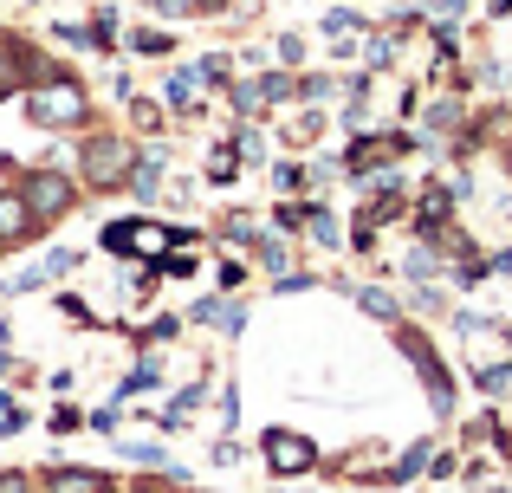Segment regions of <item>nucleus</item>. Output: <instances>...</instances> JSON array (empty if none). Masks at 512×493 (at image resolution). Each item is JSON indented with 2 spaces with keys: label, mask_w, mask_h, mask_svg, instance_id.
Instances as JSON below:
<instances>
[{
  "label": "nucleus",
  "mask_w": 512,
  "mask_h": 493,
  "mask_svg": "<svg viewBox=\"0 0 512 493\" xmlns=\"http://www.w3.org/2000/svg\"><path fill=\"white\" fill-rule=\"evenodd\" d=\"M175 331H182V318H150V325H143L137 338H143V344H169Z\"/></svg>",
  "instance_id": "nucleus-29"
},
{
  "label": "nucleus",
  "mask_w": 512,
  "mask_h": 493,
  "mask_svg": "<svg viewBox=\"0 0 512 493\" xmlns=\"http://www.w3.org/2000/svg\"><path fill=\"white\" fill-rule=\"evenodd\" d=\"M357 305H363V312H370V318H383V325H396V318H402V305L389 299L383 286H357Z\"/></svg>",
  "instance_id": "nucleus-14"
},
{
  "label": "nucleus",
  "mask_w": 512,
  "mask_h": 493,
  "mask_svg": "<svg viewBox=\"0 0 512 493\" xmlns=\"http://www.w3.org/2000/svg\"><path fill=\"white\" fill-rule=\"evenodd\" d=\"M240 286H247V266L227 260V266H221V292H240Z\"/></svg>",
  "instance_id": "nucleus-41"
},
{
  "label": "nucleus",
  "mask_w": 512,
  "mask_h": 493,
  "mask_svg": "<svg viewBox=\"0 0 512 493\" xmlns=\"http://www.w3.org/2000/svg\"><path fill=\"white\" fill-rule=\"evenodd\" d=\"M357 26H363V20H357V13H350V7H331V13H325V33H331V39L357 33Z\"/></svg>",
  "instance_id": "nucleus-30"
},
{
  "label": "nucleus",
  "mask_w": 512,
  "mask_h": 493,
  "mask_svg": "<svg viewBox=\"0 0 512 493\" xmlns=\"http://www.w3.org/2000/svg\"><path fill=\"white\" fill-rule=\"evenodd\" d=\"M318 130H325V117H318V111H299V117L286 124V137H292V143H312Z\"/></svg>",
  "instance_id": "nucleus-26"
},
{
  "label": "nucleus",
  "mask_w": 512,
  "mask_h": 493,
  "mask_svg": "<svg viewBox=\"0 0 512 493\" xmlns=\"http://www.w3.org/2000/svg\"><path fill=\"white\" fill-rule=\"evenodd\" d=\"M130 52H143V59H169L175 39L163 33V26H137V33H130Z\"/></svg>",
  "instance_id": "nucleus-13"
},
{
  "label": "nucleus",
  "mask_w": 512,
  "mask_h": 493,
  "mask_svg": "<svg viewBox=\"0 0 512 493\" xmlns=\"http://www.w3.org/2000/svg\"><path fill=\"white\" fill-rule=\"evenodd\" d=\"M493 266H500V273H512V253H500V260H493Z\"/></svg>",
  "instance_id": "nucleus-47"
},
{
  "label": "nucleus",
  "mask_w": 512,
  "mask_h": 493,
  "mask_svg": "<svg viewBox=\"0 0 512 493\" xmlns=\"http://www.w3.org/2000/svg\"><path fill=\"white\" fill-rule=\"evenodd\" d=\"M428 124H435V130H454V124H461V104H448V98H441L435 111H428Z\"/></svg>",
  "instance_id": "nucleus-37"
},
{
  "label": "nucleus",
  "mask_w": 512,
  "mask_h": 493,
  "mask_svg": "<svg viewBox=\"0 0 512 493\" xmlns=\"http://www.w3.org/2000/svg\"><path fill=\"white\" fill-rule=\"evenodd\" d=\"M214 331H221V338H240V331H247V305L221 299V312H214Z\"/></svg>",
  "instance_id": "nucleus-23"
},
{
  "label": "nucleus",
  "mask_w": 512,
  "mask_h": 493,
  "mask_svg": "<svg viewBox=\"0 0 512 493\" xmlns=\"http://www.w3.org/2000/svg\"><path fill=\"white\" fill-rule=\"evenodd\" d=\"M13 189L26 195V208L39 215V228H59V221L78 208V195H85V189H78V176H65V163L20 169V182H13Z\"/></svg>",
  "instance_id": "nucleus-3"
},
{
  "label": "nucleus",
  "mask_w": 512,
  "mask_h": 493,
  "mask_svg": "<svg viewBox=\"0 0 512 493\" xmlns=\"http://www.w3.org/2000/svg\"><path fill=\"white\" fill-rule=\"evenodd\" d=\"M389 59H396V33H383V39H370V72H376V65H389Z\"/></svg>",
  "instance_id": "nucleus-39"
},
{
  "label": "nucleus",
  "mask_w": 512,
  "mask_h": 493,
  "mask_svg": "<svg viewBox=\"0 0 512 493\" xmlns=\"http://www.w3.org/2000/svg\"><path fill=\"white\" fill-rule=\"evenodd\" d=\"M20 117H26L33 130H46V137L85 130V124H91V91H85V78L59 65L52 78H39V85L20 91Z\"/></svg>",
  "instance_id": "nucleus-1"
},
{
  "label": "nucleus",
  "mask_w": 512,
  "mask_h": 493,
  "mask_svg": "<svg viewBox=\"0 0 512 493\" xmlns=\"http://www.w3.org/2000/svg\"><path fill=\"white\" fill-rule=\"evenodd\" d=\"M234 150H240V163H266V137H260V130H253V124H240Z\"/></svg>",
  "instance_id": "nucleus-24"
},
{
  "label": "nucleus",
  "mask_w": 512,
  "mask_h": 493,
  "mask_svg": "<svg viewBox=\"0 0 512 493\" xmlns=\"http://www.w3.org/2000/svg\"><path fill=\"white\" fill-rule=\"evenodd\" d=\"M480 390H487V396H506V390H512V364H506V370L487 364V370H480Z\"/></svg>",
  "instance_id": "nucleus-31"
},
{
  "label": "nucleus",
  "mask_w": 512,
  "mask_h": 493,
  "mask_svg": "<svg viewBox=\"0 0 512 493\" xmlns=\"http://www.w3.org/2000/svg\"><path fill=\"white\" fill-rule=\"evenodd\" d=\"M137 493H175V481H163V474H150V481H143Z\"/></svg>",
  "instance_id": "nucleus-45"
},
{
  "label": "nucleus",
  "mask_w": 512,
  "mask_h": 493,
  "mask_svg": "<svg viewBox=\"0 0 512 493\" xmlns=\"http://www.w3.org/2000/svg\"><path fill=\"white\" fill-rule=\"evenodd\" d=\"M299 221H305V208H292V202L273 208V228H279V234H299Z\"/></svg>",
  "instance_id": "nucleus-34"
},
{
  "label": "nucleus",
  "mask_w": 512,
  "mask_h": 493,
  "mask_svg": "<svg viewBox=\"0 0 512 493\" xmlns=\"http://www.w3.org/2000/svg\"><path fill=\"white\" fill-rule=\"evenodd\" d=\"M7 370H13V357H0V377H7Z\"/></svg>",
  "instance_id": "nucleus-48"
},
{
  "label": "nucleus",
  "mask_w": 512,
  "mask_h": 493,
  "mask_svg": "<svg viewBox=\"0 0 512 493\" xmlns=\"http://www.w3.org/2000/svg\"><path fill=\"white\" fill-rule=\"evenodd\" d=\"M312 286H318L312 273H279V279H273V292H312Z\"/></svg>",
  "instance_id": "nucleus-40"
},
{
  "label": "nucleus",
  "mask_w": 512,
  "mask_h": 493,
  "mask_svg": "<svg viewBox=\"0 0 512 493\" xmlns=\"http://www.w3.org/2000/svg\"><path fill=\"white\" fill-rule=\"evenodd\" d=\"M117 481L98 468H46L39 474V493H111Z\"/></svg>",
  "instance_id": "nucleus-7"
},
{
  "label": "nucleus",
  "mask_w": 512,
  "mask_h": 493,
  "mask_svg": "<svg viewBox=\"0 0 512 493\" xmlns=\"http://www.w3.org/2000/svg\"><path fill=\"white\" fill-rule=\"evenodd\" d=\"M260 455H266V474H279V481H299V474L318 468L312 435H299V429H266L260 435Z\"/></svg>",
  "instance_id": "nucleus-5"
},
{
  "label": "nucleus",
  "mask_w": 512,
  "mask_h": 493,
  "mask_svg": "<svg viewBox=\"0 0 512 493\" xmlns=\"http://www.w3.org/2000/svg\"><path fill=\"white\" fill-rule=\"evenodd\" d=\"M85 429H98V435H117V403L91 409V416H85Z\"/></svg>",
  "instance_id": "nucleus-35"
},
{
  "label": "nucleus",
  "mask_w": 512,
  "mask_h": 493,
  "mask_svg": "<svg viewBox=\"0 0 512 493\" xmlns=\"http://www.w3.org/2000/svg\"><path fill=\"white\" fill-rule=\"evenodd\" d=\"M428 455H435V448H428V442H415V448H409V455H402V461H396V468H389V474H383V481H389V487H409V481H415V474H422V461H428Z\"/></svg>",
  "instance_id": "nucleus-15"
},
{
  "label": "nucleus",
  "mask_w": 512,
  "mask_h": 493,
  "mask_svg": "<svg viewBox=\"0 0 512 493\" xmlns=\"http://www.w3.org/2000/svg\"><path fill=\"white\" fill-rule=\"evenodd\" d=\"M39 266H46L52 279H65V273L78 266V253H72V247H46V253H39Z\"/></svg>",
  "instance_id": "nucleus-27"
},
{
  "label": "nucleus",
  "mask_w": 512,
  "mask_h": 493,
  "mask_svg": "<svg viewBox=\"0 0 512 493\" xmlns=\"http://www.w3.org/2000/svg\"><path fill=\"white\" fill-rule=\"evenodd\" d=\"M0 493H39V487H33V474H20V468H0Z\"/></svg>",
  "instance_id": "nucleus-36"
},
{
  "label": "nucleus",
  "mask_w": 512,
  "mask_h": 493,
  "mask_svg": "<svg viewBox=\"0 0 512 493\" xmlns=\"http://www.w3.org/2000/svg\"><path fill=\"white\" fill-rule=\"evenodd\" d=\"M137 143L130 137H117V130H85V143H78V189H91V195H117V189H130V169H137Z\"/></svg>",
  "instance_id": "nucleus-2"
},
{
  "label": "nucleus",
  "mask_w": 512,
  "mask_h": 493,
  "mask_svg": "<svg viewBox=\"0 0 512 493\" xmlns=\"http://www.w3.org/2000/svg\"><path fill=\"white\" fill-rule=\"evenodd\" d=\"M195 91H201V85H195V72H169V78H163V104H169V111H182V117H188V111H201Z\"/></svg>",
  "instance_id": "nucleus-10"
},
{
  "label": "nucleus",
  "mask_w": 512,
  "mask_h": 493,
  "mask_svg": "<svg viewBox=\"0 0 512 493\" xmlns=\"http://www.w3.org/2000/svg\"><path fill=\"white\" fill-rule=\"evenodd\" d=\"M59 312H65V318H72V325H91V305H85V299H78V292H59Z\"/></svg>",
  "instance_id": "nucleus-33"
},
{
  "label": "nucleus",
  "mask_w": 512,
  "mask_h": 493,
  "mask_svg": "<svg viewBox=\"0 0 512 493\" xmlns=\"http://www.w3.org/2000/svg\"><path fill=\"white\" fill-rule=\"evenodd\" d=\"M402 273H409L415 286H428V279H435V253H428V247H409V253H402Z\"/></svg>",
  "instance_id": "nucleus-22"
},
{
  "label": "nucleus",
  "mask_w": 512,
  "mask_h": 493,
  "mask_svg": "<svg viewBox=\"0 0 512 493\" xmlns=\"http://www.w3.org/2000/svg\"><path fill=\"white\" fill-rule=\"evenodd\" d=\"M130 124H137L143 137H156V130H163V104L156 98H130Z\"/></svg>",
  "instance_id": "nucleus-21"
},
{
  "label": "nucleus",
  "mask_w": 512,
  "mask_h": 493,
  "mask_svg": "<svg viewBox=\"0 0 512 493\" xmlns=\"http://www.w3.org/2000/svg\"><path fill=\"white\" fill-rule=\"evenodd\" d=\"M279 59H286V65H299V59H305V46H299V33H286V39H279Z\"/></svg>",
  "instance_id": "nucleus-43"
},
{
  "label": "nucleus",
  "mask_w": 512,
  "mask_h": 493,
  "mask_svg": "<svg viewBox=\"0 0 512 493\" xmlns=\"http://www.w3.org/2000/svg\"><path fill=\"white\" fill-rule=\"evenodd\" d=\"M91 46H98V52H117V7H98V13H91Z\"/></svg>",
  "instance_id": "nucleus-20"
},
{
  "label": "nucleus",
  "mask_w": 512,
  "mask_h": 493,
  "mask_svg": "<svg viewBox=\"0 0 512 493\" xmlns=\"http://www.w3.org/2000/svg\"><path fill=\"white\" fill-rule=\"evenodd\" d=\"M20 429H26V409L7 403V409H0V442H7V435H20Z\"/></svg>",
  "instance_id": "nucleus-38"
},
{
  "label": "nucleus",
  "mask_w": 512,
  "mask_h": 493,
  "mask_svg": "<svg viewBox=\"0 0 512 493\" xmlns=\"http://www.w3.org/2000/svg\"><path fill=\"white\" fill-rule=\"evenodd\" d=\"M493 13H500V20H512V0H493Z\"/></svg>",
  "instance_id": "nucleus-46"
},
{
  "label": "nucleus",
  "mask_w": 512,
  "mask_h": 493,
  "mask_svg": "<svg viewBox=\"0 0 512 493\" xmlns=\"http://www.w3.org/2000/svg\"><path fill=\"white\" fill-rule=\"evenodd\" d=\"M435 13H441V26H448V20H461V13H467V0H435Z\"/></svg>",
  "instance_id": "nucleus-44"
},
{
  "label": "nucleus",
  "mask_w": 512,
  "mask_h": 493,
  "mask_svg": "<svg viewBox=\"0 0 512 493\" xmlns=\"http://www.w3.org/2000/svg\"><path fill=\"white\" fill-rule=\"evenodd\" d=\"M52 39H59V46H78V52H98V46H91V26H72V20L52 26Z\"/></svg>",
  "instance_id": "nucleus-25"
},
{
  "label": "nucleus",
  "mask_w": 512,
  "mask_h": 493,
  "mask_svg": "<svg viewBox=\"0 0 512 493\" xmlns=\"http://www.w3.org/2000/svg\"><path fill=\"white\" fill-rule=\"evenodd\" d=\"M227 104H234V111L253 124V117L266 111V91H260V78H234V85H227Z\"/></svg>",
  "instance_id": "nucleus-12"
},
{
  "label": "nucleus",
  "mask_w": 512,
  "mask_h": 493,
  "mask_svg": "<svg viewBox=\"0 0 512 493\" xmlns=\"http://www.w3.org/2000/svg\"><path fill=\"white\" fill-rule=\"evenodd\" d=\"M234 422H240V396H234V383H227L221 390V429H234Z\"/></svg>",
  "instance_id": "nucleus-42"
},
{
  "label": "nucleus",
  "mask_w": 512,
  "mask_h": 493,
  "mask_svg": "<svg viewBox=\"0 0 512 493\" xmlns=\"http://www.w3.org/2000/svg\"><path fill=\"white\" fill-rule=\"evenodd\" d=\"M163 163H169V150H163V143H150V150L137 156V169H130V195H137L143 208L163 195Z\"/></svg>",
  "instance_id": "nucleus-8"
},
{
  "label": "nucleus",
  "mask_w": 512,
  "mask_h": 493,
  "mask_svg": "<svg viewBox=\"0 0 512 493\" xmlns=\"http://www.w3.org/2000/svg\"><path fill=\"white\" fill-rule=\"evenodd\" d=\"M305 234H312L318 247H338V241H344V234H338V221H331V215H325V208H318V202L305 208Z\"/></svg>",
  "instance_id": "nucleus-19"
},
{
  "label": "nucleus",
  "mask_w": 512,
  "mask_h": 493,
  "mask_svg": "<svg viewBox=\"0 0 512 493\" xmlns=\"http://www.w3.org/2000/svg\"><path fill=\"white\" fill-rule=\"evenodd\" d=\"M396 344H402V357L415 364V377H422L428 409H435V416H454V377H448V364H441V351L415 325H396Z\"/></svg>",
  "instance_id": "nucleus-4"
},
{
  "label": "nucleus",
  "mask_w": 512,
  "mask_h": 493,
  "mask_svg": "<svg viewBox=\"0 0 512 493\" xmlns=\"http://www.w3.org/2000/svg\"><path fill=\"white\" fill-rule=\"evenodd\" d=\"M46 429H52V435H78V429H85V416H78L72 403H59V409L46 416Z\"/></svg>",
  "instance_id": "nucleus-28"
},
{
  "label": "nucleus",
  "mask_w": 512,
  "mask_h": 493,
  "mask_svg": "<svg viewBox=\"0 0 512 493\" xmlns=\"http://www.w3.org/2000/svg\"><path fill=\"white\" fill-rule=\"evenodd\" d=\"M46 286H52V273L33 260V266H20V273L7 279V299H26V292H46Z\"/></svg>",
  "instance_id": "nucleus-17"
},
{
  "label": "nucleus",
  "mask_w": 512,
  "mask_h": 493,
  "mask_svg": "<svg viewBox=\"0 0 512 493\" xmlns=\"http://www.w3.org/2000/svg\"><path fill=\"white\" fill-rule=\"evenodd\" d=\"M299 182H305V169H299V163H273V189H279V195H292Z\"/></svg>",
  "instance_id": "nucleus-32"
},
{
  "label": "nucleus",
  "mask_w": 512,
  "mask_h": 493,
  "mask_svg": "<svg viewBox=\"0 0 512 493\" xmlns=\"http://www.w3.org/2000/svg\"><path fill=\"white\" fill-rule=\"evenodd\" d=\"M156 383H163V357H143V364L130 370L124 383H117V396H111V403H124V396H143V390H156Z\"/></svg>",
  "instance_id": "nucleus-11"
},
{
  "label": "nucleus",
  "mask_w": 512,
  "mask_h": 493,
  "mask_svg": "<svg viewBox=\"0 0 512 493\" xmlns=\"http://www.w3.org/2000/svg\"><path fill=\"white\" fill-rule=\"evenodd\" d=\"M195 85H234V65H227V52H208V59H195Z\"/></svg>",
  "instance_id": "nucleus-18"
},
{
  "label": "nucleus",
  "mask_w": 512,
  "mask_h": 493,
  "mask_svg": "<svg viewBox=\"0 0 512 493\" xmlns=\"http://www.w3.org/2000/svg\"><path fill=\"white\" fill-rule=\"evenodd\" d=\"M234 176H240V150H234V143H221V150L208 156V182H214V189H227Z\"/></svg>",
  "instance_id": "nucleus-16"
},
{
  "label": "nucleus",
  "mask_w": 512,
  "mask_h": 493,
  "mask_svg": "<svg viewBox=\"0 0 512 493\" xmlns=\"http://www.w3.org/2000/svg\"><path fill=\"white\" fill-rule=\"evenodd\" d=\"M26 91V39L0 33V104Z\"/></svg>",
  "instance_id": "nucleus-9"
},
{
  "label": "nucleus",
  "mask_w": 512,
  "mask_h": 493,
  "mask_svg": "<svg viewBox=\"0 0 512 493\" xmlns=\"http://www.w3.org/2000/svg\"><path fill=\"white\" fill-rule=\"evenodd\" d=\"M39 234H46V228H39V215L26 208V195L7 182V189H0V253H7V247H26V241H39Z\"/></svg>",
  "instance_id": "nucleus-6"
}]
</instances>
